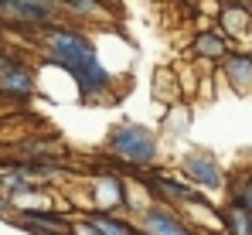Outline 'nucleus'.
<instances>
[{
  "label": "nucleus",
  "mask_w": 252,
  "mask_h": 235,
  "mask_svg": "<svg viewBox=\"0 0 252 235\" xmlns=\"http://www.w3.org/2000/svg\"><path fill=\"white\" fill-rule=\"evenodd\" d=\"M44 48H48V58L68 72V75L79 82V92L82 99H99L109 92L113 75L102 68V62L95 58V48L92 41L82 38L79 31H68V28H48L44 34Z\"/></svg>",
  "instance_id": "1"
},
{
  "label": "nucleus",
  "mask_w": 252,
  "mask_h": 235,
  "mask_svg": "<svg viewBox=\"0 0 252 235\" xmlns=\"http://www.w3.org/2000/svg\"><path fill=\"white\" fill-rule=\"evenodd\" d=\"M106 150L116 157V160L129 164V167H150L154 157H157V136L150 130L136 126V123H123L116 130H109Z\"/></svg>",
  "instance_id": "2"
},
{
  "label": "nucleus",
  "mask_w": 252,
  "mask_h": 235,
  "mask_svg": "<svg viewBox=\"0 0 252 235\" xmlns=\"http://www.w3.org/2000/svg\"><path fill=\"white\" fill-rule=\"evenodd\" d=\"M181 170L188 174V181H191L194 188H205V191H221V188H225V170H221V164L211 154H205V150L184 154Z\"/></svg>",
  "instance_id": "3"
},
{
  "label": "nucleus",
  "mask_w": 252,
  "mask_h": 235,
  "mask_svg": "<svg viewBox=\"0 0 252 235\" xmlns=\"http://www.w3.org/2000/svg\"><path fill=\"white\" fill-rule=\"evenodd\" d=\"M140 229H143V235H201V232H194V229H188V225H184L170 208H164V204L147 208L143 218H140Z\"/></svg>",
  "instance_id": "4"
},
{
  "label": "nucleus",
  "mask_w": 252,
  "mask_h": 235,
  "mask_svg": "<svg viewBox=\"0 0 252 235\" xmlns=\"http://www.w3.org/2000/svg\"><path fill=\"white\" fill-rule=\"evenodd\" d=\"M92 198H95V211H120L126 204V184L123 177L106 174L92 184Z\"/></svg>",
  "instance_id": "5"
},
{
  "label": "nucleus",
  "mask_w": 252,
  "mask_h": 235,
  "mask_svg": "<svg viewBox=\"0 0 252 235\" xmlns=\"http://www.w3.org/2000/svg\"><path fill=\"white\" fill-rule=\"evenodd\" d=\"M34 92V72L28 68V65H10L3 75H0V96H7V99H28Z\"/></svg>",
  "instance_id": "6"
},
{
  "label": "nucleus",
  "mask_w": 252,
  "mask_h": 235,
  "mask_svg": "<svg viewBox=\"0 0 252 235\" xmlns=\"http://www.w3.org/2000/svg\"><path fill=\"white\" fill-rule=\"evenodd\" d=\"M221 68H225V75L228 82L235 85V92H252V58L246 51H228L225 58H221Z\"/></svg>",
  "instance_id": "7"
},
{
  "label": "nucleus",
  "mask_w": 252,
  "mask_h": 235,
  "mask_svg": "<svg viewBox=\"0 0 252 235\" xmlns=\"http://www.w3.org/2000/svg\"><path fill=\"white\" fill-rule=\"evenodd\" d=\"M150 191L154 195H160L167 204H184V201H198V188L194 184H181V181H174V177H154V184H150Z\"/></svg>",
  "instance_id": "8"
},
{
  "label": "nucleus",
  "mask_w": 252,
  "mask_h": 235,
  "mask_svg": "<svg viewBox=\"0 0 252 235\" xmlns=\"http://www.w3.org/2000/svg\"><path fill=\"white\" fill-rule=\"evenodd\" d=\"M221 229H225V235H252V211L242 208L239 201H232L221 215Z\"/></svg>",
  "instance_id": "9"
},
{
  "label": "nucleus",
  "mask_w": 252,
  "mask_h": 235,
  "mask_svg": "<svg viewBox=\"0 0 252 235\" xmlns=\"http://www.w3.org/2000/svg\"><path fill=\"white\" fill-rule=\"evenodd\" d=\"M191 48H194V55H201V58H225V55H228V41L221 38L218 31H205V34H198Z\"/></svg>",
  "instance_id": "10"
},
{
  "label": "nucleus",
  "mask_w": 252,
  "mask_h": 235,
  "mask_svg": "<svg viewBox=\"0 0 252 235\" xmlns=\"http://www.w3.org/2000/svg\"><path fill=\"white\" fill-rule=\"evenodd\" d=\"M249 21H252V10L246 3H225V7H221V24H225L232 34H246V31H249Z\"/></svg>",
  "instance_id": "11"
},
{
  "label": "nucleus",
  "mask_w": 252,
  "mask_h": 235,
  "mask_svg": "<svg viewBox=\"0 0 252 235\" xmlns=\"http://www.w3.org/2000/svg\"><path fill=\"white\" fill-rule=\"evenodd\" d=\"M85 222H89L99 235H133V232H129V225L120 222L116 215H109V211H92Z\"/></svg>",
  "instance_id": "12"
},
{
  "label": "nucleus",
  "mask_w": 252,
  "mask_h": 235,
  "mask_svg": "<svg viewBox=\"0 0 252 235\" xmlns=\"http://www.w3.org/2000/svg\"><path fill=\"white\" fill-rule=\"evenodd\" d=\"M58 3H65L68 10H75V14H82V17H102V0H58Z\"/></svg>",
  "instance_id": "13"
},
{
  "label": "nucleus",
  "mask_w": 252,
  "mask_h": 235,
  "mask_svg": "<svg viewBox=\"0 0 252 235\" xmlns=\"http://www.w3.org/2000/svg\"><path fill=\"white\" fill-rule=\"evenodd\" d=\"M235 201H239L242 208H249V211H252V177H242V184L235 188Z\"/></svg>",
  "instance_id": "14"
},
{
  "label": "nucleus",
  "mask_w": 252,
  "mask_h": 235,
  "mask_svg": "<svg viewBox=\"0 0 252 235\" xmlns=\"http://www.w3.org/2000/svg\"><path fill=\"white\" fill-rule=\"evenodd\" d=\"M10 65H17V58H14V55H7V51H0V75H3Z\"/></svg>",
  "instance_id": "15"
},
{
  "label": "nucleus",
  "mask_w": 252,
  "mask_h": 235,
  "mask_svg": "<svg viewBox=\"0 0 252 235\" xmlns=\"http://www.w3.org/2000/svg\"><path fill=\"white\" fill-rule=\"evenodd\" d=\"M72 235H99V232H95L89 222H82V225H75V229H72Z\"/></svg>",
  "instance_id": "16"
},
{
  "label": "nucleus",
  "mask_w": 252,
  "mask_h": 235,
  "mask_svg": "<svg viewBox=\"0 0 252 235\" xmlns=\"http://www.w3.org/2000/svg\"><path fill=\"white\" fill-rule=\"evenodd\" d=\"M10 211V198H7V191L0 188V215H7Z\"/></svg>",
  "instance_id": "17"
},
{
  "label": "nucleus",
  "mask_w": 252,
  "mask_h": 235,
  "mask_svg": "<svg viewBox=\"0 0 252 235\" xmlns=\"http://www.w3.org/2000/svg\"><path fill=\"white\" fill-rule=\"evenodd\" d=\"M0 38H3V31H0Z\"/></svg>",
  "instance_id": "18"
}]
</instances>
